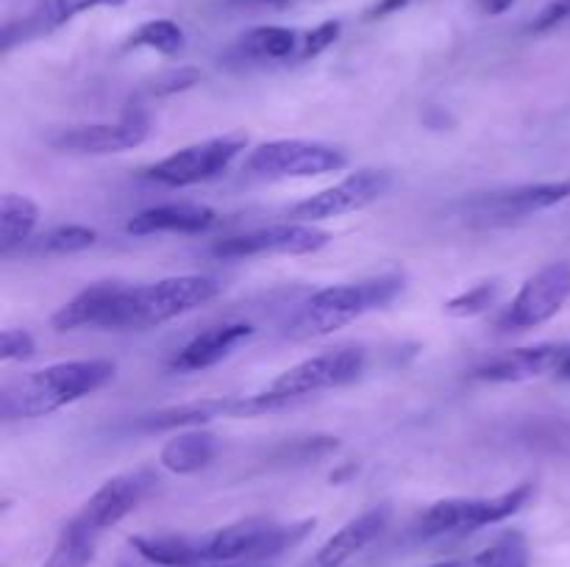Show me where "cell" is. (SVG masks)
I'll return each instance as SVG.
<instances>
[{
  "mask_svg": "<svg viewBox=\"0 0 570 567\" xmlns=\"http://www.w3.org/2000/svg\"><path fill=\"white\" fill-rule=\"evenodd\" d=\"M217 295H220V284L209 276H170L154 284H134V287L120 284L104 328L145 331V328L161 326L212 304Z\"/></svg>",
  "mask_w": 570,
  "mask_h": 567,
  "instance_id": "3957f363",
  "label": "cell"
},
{
  "mask_svg": "<svg viewBox=\"0 0 570 567\" xmlns=\"http://www.w3.org/2000/svg\"><path fill=\"white\" fill-rule=\"evenodd\" d=\"M95 537L98 534L83 528L78 520H70L65 531L56 539L53 550H50L48 561L42 567H89L95 556Z\"/></svg>",
  "mask_w": 570,
  "mask_h": 567,
  "instance_id": "484cf974",
  "label": "cell"
},
{
  "mask_svg": "<svg viewBox=\"0 0 570 567\" xmlns=\"http://www.w3.org/2000/svg\"><path fill=\"white\" fill-rule=\"evenodd\" d=\"M429 567H471V561H465V559H449V561H438V565H429Z\"/></svg>",
  "mask_w": 570,
  "mask_h": 567,
  "instance_id": "f35d334b",
  "label": "cell"
},
{
  "mask_svg": "<svg viewBox=\"0 0 570 567\" xmlns=\"http://www.w3.org/2000/svg\"><path fill=\"white\" fill-rule=\"evenodd\" d=\"M340 31H343V22L340 20H326L321 22V26L312 28V31H306L304 37H301V48H298V56H295V61L317 59L323 50H328L334 42H337Z\"/></svg>",
  "mask_w": 570,
  "mask_h": 567,
  "instance_id": "4dcf8cb0",
  "label": "cell"
},
{
  "mask_svg": "<svg viewBox=\"0 0 570 567\" xmlns=\"http://www.w3.org/2000/svg\"><path fill=\"white\" fill-rule=\"evenodd\" d=\"M365 348L345 345V348L323 350V354H315L309 359L298 361V365L287 367L282 376L273 378L271 389L284 395V398L304 400L309 395L323 392V389H337L345 387V384H354L365 372Z\"/></svg>",
  "mask_w": 570,
  "mask_h": 567,
  "instance_id": "ba28073f",
  "label": "cell"
},
{
  "mask_svg": "<svg viewBox=\"0 0 570 567\" xmlns=\"http://www.w3.org/2000/svg\"><path fill=\"white\" fill-rule=\"evenodd\" d=\"M345 165L348 156L343 150L309 139H271L245 159V170L262 178H317L345 170Z\"/></svg>",
  "mask_w": 570,
  "mask_h": 567,
  "instance_id": "52a82bcc",
  "label": "cell"
},
{
  "mask_svg": "<svg viewBox=\"0 0 570 567\" xmlns=\"http://www.w3.org/2000/svg\"><path fill=\"white\" fill-rule=\"evenodd\" d=\"M479 11L488 17H499L504 14V11H510L512 6H515V0H476Z\"/></svg>",
  "mask_w": 570,
  "mask_h": 567,
  "instance_id": "8d00e7d4",
  "label": "cell"
},
{
  "mask_svg": "<svg viewBox=\"0 0 570 567\" xmlns=\"http://www.w3.org/2000/svg\"><path fill=\"white\" fill-rule=\"evenodd\" d=\"M390 517H393V509H390L387 504H382L362 511V515L354 517L351 523H345L337 534H332V537L321 545V550L315 554V567H343L351 556H356L360 550H365L373 539L382 537Z\"/></svg>",
  "mask_w": 570,
  "mask_h": 567,
  "instance_id": "ac0fdd59",
  "label": "cell"
},
{
  "mask_svg": "<svg viewBox=\"0 0 570 567\" xmlns=\"http://www.w3.org/2000/svg\"><path fill=\"white\" fill-rule=\"evenodd\" d=\"M115 372L109 359H76L17 376L0 387V417L6 422L48 417L104 389Z\"/></svg>",
  "mask_w": 570,
  "mask_h": 567,
  "instance_id": "6da1fadb",
  "label": "cell"
},
{
  "mask_svg": "<svg viewBox=\"0 0 570 567\" xmlns=\"http://www.w3.org/2000/svg\"><path fill=\"white\" fill-rule=\"evenodd\" d=\"M217 417H237V400H234V395L189 400V404L181 406H165V409H156L150 415L139 417L137 428L148 434L176 431V428H200L204 422L217 420Z\"/></svg>",
  "mask_w": 570,
  "mask_h": 567,
  "instance_id": "d6986e66",
  "label": "cell"
},
{
  "mask_svg": "<svg viewBox=\"0 0 570 567\" xmlns=\"http://www.w3.org/2000/svg\"><path fill=\"white\" fill-rule=\"evenodd\" d=\"M332 242V233L312 222H276L237 237L217 239L212 256L217 259H259V256H306L317 253Z\"/></svg>",
  "mask_w": 570,
  "mask_h": 567,
  "instance_id": "9c48e42d",
  "label": "cell"
},
{
  "mask_svg": "<svg viewBox=\"0 0 570 567\" xmlns=\"http://www.w3.org/2000/svg\"><path fill=\"white\" fill-rule=\"evenodd\" d=\"M187 44V37H184V28L173 20H148L126 39L122 48L126 50H137V48H148L156 50L161 56H178Z\"/></svg>",
  "mask_w": 570,
  "mask_h": 567,
  "instance_id": "4316f807",
  "label": "cell"
},
{
  "mask_svg": "<svg viewBox=\"0 0 570 567\" xmlns=\"http://www.w3.org/2000/svg\"><path fill=\"white\" fill-rule=\"evenodd\" d=\"M220 567H228V565H220Z\"/></svg>",
  "mask_w": 570,
  "mask_h": 567,
  "instance_id": "ab89813d",
  "label": "cell"
},
{
  "mask_svg": "<svg viewBox=\"0 0 570 567\" xmlns=\"http://www.w3.org/2000/svg\"><path fill=\"white\" fill-rule=\"evenodd\" d=\"M568 345L562 342H540L529 345V348L504 350V354L493 356L484 365L473 370V378L490 384H518V381H532V378L551 376L560 372L562 359H566Z\"/></svg>",
  "mask_w": 570,
  "mask_h": 567,
  "instance_id": "9a60e30c",
  "label": "cell"
},
{
  "mask_svg": "<svg viewBox=\"0 0 570 567\" xmlns=\"http://www.w3.org/2000/svg\"><path fill=\"white\" fill-rule=\"evenodd\" d=\"M217 226V211L204 203H161L142 209L128 220L126 231L134 237H150V233H206Z\"/></svg>",
  "mask_w": 570,
  "mask_h": 567,
  "instance_id": "e0dca14e",
  "label": "cell"
},
{
  "mask_svg": "<svg viewBox=\"0 0 570 567\" xmlns=\"http://www.w3.org/2000/svg\"><path fill=\"white\" fill-rule=\"evenodd\" d=\"M131 548L142 559L154 561L159 567H195L206 561L204 537H184V534H137L128 539Z\"/></svg>",
  "mask_w": 570,
  "mask_h": 567,
  "instance_id": "44dd1931",
  "label": "cell"
},
{
  "mask_svg": "<svg viewBox=\"0 0 570 567\" xmlns=\"http://www.w3.org/2000/svg\"><path fill=\"white\" fill-rule=\"evenodd\" d=\"M39 222V206L26 195L6 192L0 198V256L9 259L26 248Z\"/></svg>",
  "mask_w": 570,
  "mask_h": 567,
  "instance_id": "cb8c5ba5",
  "label": "cell"
},
{
  "mask_svg": "<svg viewBox=\"0 0 570 567\" xmlns=\"http://www.w3.org/2000/svg\"><path fill=\"white\" fill-rule=\"evenodd\" d=\"M37 354L31 331L26 328H3L0 334V359L3 361H26Z\"/></svg>",
  "mask_w": 570,
  "mask_h": 567,
  "instance_id": "1f68e13d",
  "label": "cell"
},
{
  "mask_svg": "<svg viewBox=\"0 0 570 567\" xmlns=\"http://www.w3.org/2000/svg\"><path fill=\"white\" fill-rule=\"evenodd\" d=\"M471 567H532L529 543L523 531H504L482 554L473 556Z\"/></svg>",
  "mask_w": 570,
  "mask_h": 567,
  "instance_id": "83f0119b",
  "label": "cell"
},
{
  "mask_svg": "<svg viewBox=\"0 0 570 567\" xmlns=\"http://www.w3.org/2000/svg\"><path fill=\"white\" fill-rule=\"evenodd\" d=\"M304 33L282 26H256L245 31L232 48L237 61H287L298 56Z\"/></svg>",
  "mask_w": 570,
  "mask_h": 567,
  "instance_id": "7402d4cb",
  "label": "cell"
},
{
  "mask_svg": "<svg viewBox=\"0 0 570 567\" xmlns=\"http://www.w3.org/2000/svg\"><path fill=\"white\" fill-rule=\"evenodd\" d=\"M98 242V231L89 226H78V222H67V226L48 228L42 233H33L31 242L20 250L26 256H72L83 253Z\"/></svg>",
  "mask_w": 570,
  "mask_h": 567,
  "instance_id": "d4e9b609",
  "label": "cell"
},
{
  "mask_svg": "<svg viewBox=\"0 0 570 567\" xmlns=\"http://www.w3.org/2000/svg\"><path fill=\"white\" fill-rule=\"evenodd\" d=\"M390 187H393V176L387 170L365 167V170H356L351 176H345L334 187L321 189L312 198L298 200L287 215L293 222H312L315 226L321 220H334V217L367 209L379 198H384L390 192Z\"/></svg>",
  "mask_w": 570,
  "mask_h": 567,
  "instance_id": "30bf717a",
  "label": "cell"
},
{
  "mask_svg": "<svg viewBox=\"0 0 570 567\" xmlns=\"http://www.w3.org/2000/svg\"><path fill=\"white\" fill-rule=\"evenodd\" d=\"M557 376H560V378H566V381H570V345H568V350H566V359H562V367H560V372H557Z\"/></svg>",
  "mask_w": 570,
  "mask_h": 567,
  "instance_id": "74e56055",
  "label": "cell"
},
{
  "mask_svg": "<svg viewBox=\"0 0 570 567\" xmlns=\"http://www.w3.org/2000/svg\"><path fill=\"white\" fill-rule=\"evenodd\" d=\"M499 295H501L499 281H484V284H476V287H471L468 292L451 298L443 309H445V315H451V317H476V315H484V311L493 309L495 300H499Z\"/></svg>",
  "mask_w": 570,
  "mask_h": 567,
  "instance_id": "f546056e",
  "label": "cell"
},
{
  "mask_svg": "<svg viewBox=\"0 0 570 567\" xmlns=\"http://www.w3.org/2000/svg\"><path fill=\"white\" fill-rule=\"evenodd\" d=\"M126 0H45L42 6L37 9L39 20H42L45 26V33L53 31V28L65 26V22H70L72 17L83 14V11H92V9H100V6H122Z\"/></svg>",
  "mask_w": 570,
  "mask_h": 567,
  "instance_id": "f1b7e54d",
  "label": "cell"
},
{
  "mask_svg": "<svg viewBox=\"0 0 570 567\" xmlns=\"http://www.w3.org/2000/svg\"><path fill=\"white\" fill-rule=\"evenodd\" d=\"M198 81H200V72L195 70V67H178V70H167L161 72V76H156L150 92L154 94L187 92V89H193Z\"/></svg>",
  "mask_w": 570,
  "mask_h": 567,
  "instance_id": "d6a6232c",
  "label": "cell"
},
{
  "mask_svg": "<svg viewBox=\"0 0 570 567\" xmlns=\"http://www.w3.org/2000/svg\"><path fill=\"white\" fill-rule=\"evenodd\" d=\"M120 281H100L87 287L83 292H78L76 298L67 300L53 317H50V326L56 331H78V328H104L106 315H109V306L115 300Z\"/></svg>",
  "mask_w": 570,
  "mask_h": 567,
  "instance_id": "ffe728a7",
  "label": "cell"
},
{
  "mask_svg": "<svg viewBox=\"0 0 570 567\" xmlns=\"http://www.w3.org/2000/svg\"><path fill=\"white\" fill-rule=\"evenodd\" d=\"M215 454V434L204 431V428H189V431H181L173 439H167L159 454V461L165 470L176 472V476H193V472H200L204 467H209Z\"/></svg>",
  "mask_w": 570,
  "mask_h": 567,
  "instance_id": "603a6c76",
  "label": "cell"
},
{
  "mask_svg": "<svg viewBox=\"0 0 570 567\" xmlns=\"http://www.w3.org/2000/svg\"><path fill=\"white\" fill-rule=\"evenodd\" d=\"M232 9H282L289 0H226Z\"/></svg>",
  "mask_w": 570,
  "mask_h": 567,
  "instance_id": "d590c367",
  "label": "cell"
},
{
  "mask_svg": "<svg viewBox=\"0 0 570 567\" xmlns=\"http://www.w3.org/2000/svg\"><path fill=\"white\" fill-rule=\"evenodd\" d=\"M410 3L412 0H379V3L367 11V20H382V17L395 14V11H401L404 6H410Z\"/></svg>",
  "mask_w": 570,
  "mask_h": 567,
  "instance_id": "e575fe53",
  "label": "cell"
},
{
  "mask_svg": "<svg viewBox=\"0 0 570 567\" xmlns=\"http://www.w3.org/2000/svg\"><path fill=\"white\" fill-rule=\"evenodd\" d=\"M150 122L142 109H128L117 122H92V126H72L59 128L50 133L48 145L61 153H87L106 156L122 153L148 139Z\"/></svg>",
  "mask_w": 570,
  "mask_h": 567,
  "instance_id": "4fadbf2b",
  "label": "cell"
},
{
  "mask_svg": "<svg viewBox=\"0 0 570 567\" xmlns=\"http://www.w3.org/2000/svg\"><path fill=\"white\" fill-rule=\"evenodd\" d=\"M566 22H570V0H549V3L543 6V11L532 20L529 31L549 33L557 31L560 26H566Z\"/></svg>",
  "mask_w": 570,
  "mask_h": 567,
  "instance_id": "836d02e7",
  "label": "cell"
},
{
  "mask_svg": "<svg viewBox=\"0 0 570 567\" xmlns=\"http://www.w3.org/2000/svg\"><path fill=\"white\" fill-rule=\"evenodd\" d=\"M156 481L159 478H156V472L150 467H137V470L120 472V476L100 484V489H95V495L83 504L76 520L95 534L106 531V528L117 526L122 517L131 515L154 493Z\"/></svg>",
  "mask_w": 570,
  "mask_h": 567,
  "instance_id": "5bb4252c",
  "label": "cell"
},
{
  "mask_svg": "<svg viewBox=\"0 0 570 567\" xmlns=\"http://www.w3.org/2000/svg\"><path fill=\"white\" fill-rule=\"evenodd\" d=\"M534 484H518L510 493L493 495V498H445L429 506L417 520V537L434 539L445 534H468L476 528L495 526L510 520L532 500Z\"/></svg>",
  "mask_w": 570,
  "mask_h": 567,
  "instance_id": "277c9868",
  "label": "cell"
},
{
  "mask_svg": "<svg viewBox=\"0 0 570 567\" xmlns=\"http://www.w3.org/2000/svg\"><path fill=\"white\" fill-rule=\"evenodd\" d=\"M404 292V276L401 272H384V276L365 278V281L334 284V287L317 289L304 304L298 306L293 317L284 326V337L315 339L326 334L340 331L348 322L384 309Z\"/></svg>",
  "mask_w": 570,
  "mask_h": 567,
  "instance_id": "7a4b0ae2",
  "label": "cell"
},
{
  "mask_svg": "<svg viewBox=\"0 0 570 567\" xmlns=\"http://www.w3.org/2000/svg\"><path fill=\"white\" fill-rule=\"evenodd\" d=\"M245 148H248V137L243 131L223 133V137L204 139V142L187 145V148L165 156L154 167H148L145 176L170 189L195 187V183H206L223 176Z\"/></svg>",
  "mask_w": 570,
  "mask_h": 567,
  "instance_id": "8992f818",
  "label": "cell"
},
{
  "mask_svg": "<svg viewBox=\"0 0 570 567\" xmlns=\"http://www.w3.org/2000/svg\"><path fill=\"white\" fill-rule=\"evenodd\" d=\"M254 337V326L245 320H226L209 326L206 331L195 334L181 350L170 359V370L176 372H198L220 365L237 348H243Z\"/></svg>",
  "mask_w": 570,
  "mask_h": 567,
  "instance_id": "2e32d148",
  "label": "cell"
},
{
  "mask_svg": "<svg viewBox=\"0 0 570 567\" xmlns=\"http://www.w3.org/2000/svg\"><path fill=\"white\" fill-rule=\"evenodd\" d=\"M312 528H315V520L284 526V523H273L267 517H245V520L217 528L215 534L204 537L206 559H271V556H278L293 548V545H298Z\"/></svg>",
  "mask_w": 570,
  "mask_h": 567,
  "instance_id": "5b68a950",
  "label": "cell"
},
{
  "mask_svg": "<svg viewBox=\"0 0 570 567\" xmlns=\"http://www.w3.org/2000/svg\"><path fill=\"white\" fill-rule=\"evenodd\" d=\"M570 300V259L551 261L543 270L534 272L521 292L512 298L499 315V328L504 331H527V328H538L557 317Z\"/></svg>",
  "mask_w": 570,
  "mask_h": 567,
  "instance_id": "8fae6325",
  "label": "cell"
},
{
  "mask_svg": "<svg viewBox=\"0 0 570 567\" xmlns=\"http://www.w3.org/2000/svg\"><path fill=\"white\" fill-rule=\"evenodd\" d=\"M570 198V181L523 183V187L484 192L465 200V217L473 226H510Z\"/></svg>",
  "mask_w": 570,
  "mask_h": 567,
  "instance_id": "7c38bea8",
  "label": "cell"
}]
</instances>
